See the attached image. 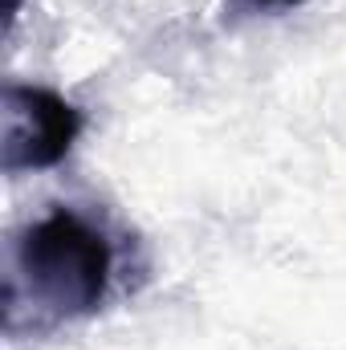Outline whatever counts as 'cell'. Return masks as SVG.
<instances>
[{
    "label": "cell",
    "mask_w": 346,
    "mask_h": 350,
    "mask_svg": "<svg viewBox=\"0 0 346 350\" xmlns=\"http://www.w3.org/2000/svg\"><path fill=\"white\" fill-rule=\"evenodd\" d=\"M114 249L98 224L74 208H49L29 220L8 245L4 330H49L90 318L110 289Z\"/></svg>",
    "instance_id": "cell-1"
},
{
    "label": "cell",
    "mask_w": 346,
    "mask_h": 350,
    "mask_svg": "<svg viewBox=\"0 0 346 350\" xmlns=\"http://www.w3.org/2000/svg\"><path fill=\"white\" fill-rule=\"evenodd\" d=\"M0 118H4V139H0L4 175L57 167L74 151L86 126L82 110L70 98H62L49 86H25V82H4Z\"/></svg>",
    "instance_id": "cell-2"
},
{
    "label": "cell",
    "mask_w": 346,
    "mask_h": 350,
    "mask_svg": "<svg viewBox=\"0 0 346 350\" xmlns=\"http://www.w3.org/2000/svg\"><path fill=\"white\" fill-rule=\"evenodd\" d=\"M306 0H224L228 16H249V12H285V8H302Z\"/></svg>",
    "instance_id": "cell-3"
},
{
    "label": "cell",
    "mask_w": 346,
    "mask_h": 350,
    "mask_svg": "<svg viewBox=\"0 0 346 350\" xmlns=\"http://www.w3.org/2000/svg\"><path fill=\"white\" fill-rule=\"evenodd\" d=\"M21 4H25V0H4V16H8V25L16 21V12H21Z\"/></svg>",
    "instance_id": "cell-4"
}]
</instances>
